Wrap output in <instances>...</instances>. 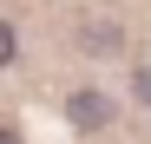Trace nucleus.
Instances as JSON below:
<instances>
[{
    "label": "nucleus",
    "mask_w": 151,
    "mask_h": 144,
    "mask_svg": "<svg viewBox=\"0 0 151 144\" xmlns=\"http://www.w3.org/2000/svg\"><path fill=\"white\" fill-rule=\"evenodd\" d=\"M72 118H79V125H105V118H112V105L99 98V92H72Z\"/></svg>",
    "instance_id": "1"
},
{
    "label": "nucleus",
    "mask_w": 151,
    "mask_h": 144,
    "mask_svg": "<svg viewBox=\"0 0 151 144\" xmlns=\"http://www.w3.org/2000/svg\"><path fill=\"white\" fill-rule=\"evenodd\" d=\"M118 46V26H86V53H112Z\"/></svg>",
    "instance_id": "2"
},
{
    "label": "nucleus",
    "mask_w": 151,
    "mask_h": 144,
    "mask_svg": "<svg viewBox=\"0 0 151 144\" xmlns=\"http://www.w3.org/2000/svg\"><path fill=\"white\" fill-rule=\"evenodd\" d=\"M138 98H145V105H151V72H138Z\"/></svg>",
    "instance_id": "3"
},
{
    "label": "nucleus",
    "mask_w": 151,
    "mask_h": 144,
    "mask_svg": "<svg viewBox=\"0 0 151 144\" xmlns=\"http://www.w3.org/2000/svg\"><path fill=\"white\" fill-rule=\"evenodd\" d=\"M0 144H20V138H13V131H7V138H0Z\"/></svg>",
    "instance_id": "4"
}]
</instances>
